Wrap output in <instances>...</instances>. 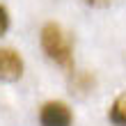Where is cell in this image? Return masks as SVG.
<instances>
[{
	"label": "cell",
	"mask_w": 126,
	"mask_h": 126,
	"mask_svg": "<svg viewBox=\"0 0 126 126\" xmlns=\"http://www.w3.org/2000/svg\"><path fill=\"white\" fill-rule=\"evenodd\" d=\"M41 48L48 60L66 71H73V44L71 37L57 23H46L41 28Z\"/></svg>",
	"instance_id": "1"
},
{
	"label": "cell",
	"mask_w": 126,
	"mask_h": 126,
	"mask_svg": "<svg viewBox=\"0 0 126 126\" xmlns=\"http://www.w3.org/2000/svg\"><path fill=\"white\" fill-rule=\"evenodd\" d=\"M39 124L41 126H71L73 112L64 101H46L39 110Z\"/></svg>",
	"instance_id": "2"
},
{
	"label": "cell",
	"mask_w": 126,
	"mask_h": 126,
	"mask_svg": "<svg viewBox=\"0 0 126 126\" xmlns=\"http://www.w3.org/2000/svg\"><path fill=\"white\" fill-rule=\"evenodd\" d=\"M23 76V57L14 48H0V80L16 83Z\"/></svg>",
	"instance_id": "3"
},
{
	"label": "cell",
	"mask_w": 126,
	"mask_h": 126,
	"mask_svg": "<svg viewBox=\"0 0 126 126\" xmlns=\"http://www.w3.org/2000/svg\"><path fill=\"white\" fill-rule=\"evenodd\" d=\"M108 119L112 122L115 126H126V92H122L110 106Z\"/></svg>",
	"instance_id": "4"
},
{
	"label": "cell",
	"mask_w": 126,
	"mask_h": 126,
	"mask_svg": "<svg viewBox=\"0 0 126 126\" xmlns=\"http://www.w3.org/2000/svg\"><path fill=\"white\" fill-rule=\"evenodd\" d=\"M7 30H9V12L0 5V34H5Z\"/></svg>",
	"instance_id": "5"
},
{
	"label": "cell",
	"mask_w": 126,
	"mask_h": 126,
	"mask_svg": "<svg viewBox=\"0 0 126 126\" xmlns=\"http://www.w3.org/2000/svg\"><path fill=\"white\" fill-rule=\"evenodd\" d=\"M83 2H87V5H92V7H108L112 0H83Z\"/></svg>",
	"instance_id": "6"
}]
</instances>
